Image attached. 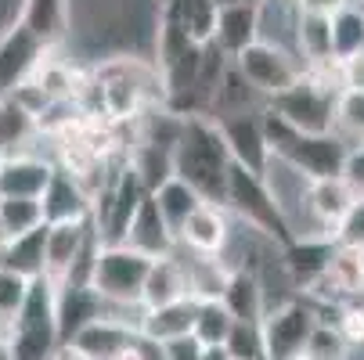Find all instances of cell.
<instances>
[{
  "mask_svg": "<svg viewBox=\"0 0 364 360\" xmlns=\"http://www.w3.org/2000/svg\"><path fill=\"white\" fill-rule=\"evenodd\" d=\"M231 170V151L224 144V133L213 116H181V130L170 151V173L181 177L198 191L202 202L224 205Z\"/></svg>",
  "mask_w": 364,
  "mask_h": 360,
  "instance_id": "6da1fadb",
  "label": "cell"
},
{
  "mask_svg": "<svg viewBox=\"0 0 364 360\" xmlns=\"http://www.w3.org/2000/svg\"><path fill=\"white\" fill-rule=\"evenodd\" d=\"M87 90L97 97V116H105L109 123H137L151 105H163L159 69L134 58H112L97 65Z\"/></svg>",
  "mask_w": 364,
  "mask_h": 360,
  "instance_id": "7a4b0ae2",
  "label": "cell"
},
{
  "mask_svg": "<svg viewBox=\"0 0 364 360\" xmlns=\"http://www.w3.org/2000/svg\"><path fill=\"white\" fill-rule=\"evenodd\" d=\"M264 133L271 159L292 170L303 180H325V177H343L346 151L350 144L339 141L336 133H303L289 123H282L267 105H264Z\"/></svg>",
  "mask_w": 364,
  "mask_h": 360,
  "instance_id": "3957f363",
  "label": "cell"
},
{
  "mask_svg": "<svg viewBox=\"0 0 364 360\" xmlns=\"http://www.w3.org/2000/svg\"><path fill=\"white\" fill-rule=\"evenodd\" d=\"M224 209H231L249 231L264 234L274 249H285L296 238V227H292V220L285 213V205L278 202L271 180L259 177V173H249L238 163H231V170H228Z\"/></svg>",
  "mask_w": 364,
  "mask_h": 360,
  "instance_id": "277c9868",
  "label": "cell"
},
{
  "mask_svg": "<svg viewBox=\"0 0 364 360\" xmlns=\"http://www.w3.org/2000/svg\"><path fill=\"white\" fill-rule=\"evenodd\" d=\"M8 342L15 360H50L62 346L58 317H55V281L43 274L29 281V295L22 302L18 317L8 324Z\"/></svg>",
  "mask_w": 364,
  "mask_h": 360,
  "instance_id": "5b68a950",
  "label": "cell"
},
{
  "mask_svg": "<svg viewBox=\"0 0 364 360\" xmlns=\"http://www.w3.org/2000/svg\"><path fill=\"white\" fill-rule=\"evenodd\" d=\"M151 267V256L116 241V245H101L97 260H94V274L90 285L97 288L101 299H109L112 306H137L141 302V288Z\"/></svg>",
  "mask_w": 364,
  "mask_h": 360,
  "instance_id": "8992f818",
  "label": "cell"
},
{
  "mask_svg": "<svg viewBox=\"0 0 364 360\" xmlns=\"http://www.w3.org/2000/svg\"><path fill=\"white\" fill-rule=\"evenodd\" d=\"M318 321V306L306 299H289L274 310H264V317H259L264 360H303L306 339Z\"/></svg>",
  "mask_w": 364,
  "mask_h": 360,
  "instance_id": "52a82bcc",
  "label": "cell"
},
{
  "mask_svg": "<svg viewBox=\"0 0 364 360\" xmlns=\"http://www.w3.org/2000/svg\"><path fill=\"white\" fill-rule=\"evenodd\" d=\"M231 62L264 101H271L274 94H282L285 87H292L303 76V62L292 55V50H285L278 43H267V40L249 43Z\"/></svg>",
  "mask_w": 364,
  "mask_h": 360,
  "instance_id": "ba28073f",
  "label": "cell"
},
{
  "mask_svg": "<svg viewBox=\"0 0 364 360\" xmlns=\"http://www.w3.org/2000/svg\"><path fill=\"white\" fill-rule=\"evenodd\" d=\"M224 144L231 151V163L245 166L249 173L267 177L271 166V148H267V133H264V109L256 112H238V116H224L217 119Z\"/></svg>",
  "mask_w": 364,
  "mask_h": 360,
  "instance_id": "9c48e42d",
  "label": "cell"
},
{
  "mask_svg": "<svg viewBox=\"0 0 364 360\" xmlns=\"http://www.w3.org/2000/svg\"><path fill=\"white\" fill-rule=\"evenodd\" d=\"M40 209H43V224H76V220H90L94 209V191L69 170L55 166L43 195H40Z\"/></svg>",
  "mask_w": 364,
  "mask_h": 360,
  "instance_id": "30bf717a",
  "label": "cell"
},
{
  "mask_svg": "<svg viewBox=\"0 0 364 360\" xmlns=\"http://www.w3.org/2000/svg\"><path fill=\"white\" fill-rule=\"evenodd\" d=\"M336 249H339V241L332 234H296L285 249H278V256H282V263H285L292 285L310 292L325 278Z\"/></svg>",
  "mask_w": 364,
  "mask_h": 360,
  "instance_id": "8fae6325",
  "label": "cell"
},
{
  "mask_svg": "<svg viewBox=\"0 0 364 360\" xmlns=\"http://www.w3.org/2000/svg\"><path fill=\"white\" fill-rule=\"evenodd\" d=\"M109 314H112V302L101 299L94 285H55V317H58L62 342H73L80 328Z\"/></svg>",
  "mask_w": 364,
  "mask_h": 360,
  "instance_id": "7c38bea8",
  "label": "cell"
},
{
  "mask_svg": "<svg viewBox=\"0 0 364 360\" xmlns=\"http://www.w3.org/2000/svg\"><path fill=\"white\" fill-rule=\"evenodd\" d=\"M357 191L343 180V177H325V180H306L303 184V202H306V213L310 220L318 224V234H332L339 231L343 217L350 213Z\"/></svg>",
  "mask_w": 364,
  "mask_h": 360,
  "instance_id": "4fadbf2b",
  "label": "cell"
},
{
  "mask_svg": "<svg viewBox=\"0 0 364 360\" xmlns=\"http://www.w3.org/2000/svg\"><path fill=\"white\" fill-rule=\"evenodd\" d=\"M50 47H43L26 26H11L8 33H0V94H11L22 80H29V72L36 69V62L47 55Z\"/></svg>",
  "mask_w": 364,
  "mask_h": 360,
  "instance_id": "5bb4252c",
  "label": "cell"
},
{
  "mask_svg": "<svg viewBox=\"0 0 364 360\" xmlns=\"http://www.w3.org/2000/svg\"><path fill=\"white\" fill-rule=\"evenodd\" d=\"M228 238H231L228 209L213 202H202L177 231V245H188V252L198 256H220L228 249Z\"/></svg>",
  "mask_w": 364,
  "mask_h": 360,
  "instance_id": "9a60e30c",
  "label": "cell"
},
{
  "mask_svg": "<svg viewBox=\"0 0 364 360\" xmlns=\"http://www.w3.org/2000/svg\"><path fill=\"white\" fill-rule=\"evenodd\" d=\"M123 245L151 256V260H159V256H170L173 245H177V234L170 231V224L163 220L159 205H155L151 191L144 195V202L137 205V213L130 217L127 224V234H123Z\"/></svg>",
  "mask_w": 364,
  "mask_h": 360,
  "instance_id": "2e32d148",
  "label": "cell"
},
{
  "mask_svg": "<svg viewBox=\"0 0 364 360\" xmlns=\"http://www.w3.org/2000/svg\"><path fill=\"white\" fill-rule=\"evenodd\" d=\"M137 339V324L123 321V317H97L87 328H80L73 335V349H80L87 360H119V353Z\"/></svg>",
  "mask_w": 364,
  "mask_h": 360,
  "instance_id": "e0dca14e",
  "label": "cell"
},
{
  "mask_svg": "<svg viewBox=\"0 0 364 360\" xmlns=\"http://www.w3.org/2000/svg\"><path fill=\"white\" fill-rule=\"evenodd\" d=\"M90 234V220L76 224H47V249H43V278L62 285L69 267L76 263V256Z\"/></svg>",
  "mask_w": 364,
  "mask_h": 360,
  "instance_id": "ac0fdd59",
  "label": "cell"
},
{
  "mask_svg": "<svg viewBox=\"0 0 364 360\" xmlns=\"http://www.w3.org/2000/svg\"><path fill=\"white\" fill-rule=\"evenodd\" d=\"M195 310H198V299L184 295V299H173V302H163V306H144V314L137 321V332L151 342H170V339H181V335H191V324H195Z\"/></svg>",
  "mask_w": 364,
  "mask_h": 360,
  "instance_id": "d6986e66",
  "label": "cell"
},
{
  "mask_svg": "<svg viewBox=\"0 0 364 360\" xmlns=\"http://www.w3.org/2000/svg\"><path fill=\"white\" fill-rule=\"evenodd\" d=\"M259 40V4H220L217 8V29L213 47H220L228 58Z\"/></svg>",
  "mask_w": 364,
  "mask_h": 360,
  "instance_id": "ffe728a7",
  "label": "cell"
},
{
  "mask_svg": "<svg viewBox=\"0 0 364 360\" xmlns=\"http://www.w3.org/2000/svg\"><path fill=\"white\" fill-rule=\"evenodd\" d=\"M50 173H55V163L26 156V151H15L0 163V195H15V198H40Z\"/></svg>",
  "mask_w": 364,
  "mask_h": 360,
  "instance_id": "44dd1931",
  "label": "cell"
},
{
  "mask_svg": "<svg viewBox=\"0 0 364 360\" xmlns=\"http://www.w3.org/2000/svg\"><path fill=\"white\" fill-rule=\"evenodd\" d=\"M296 58L303 62V69H318V65L336 62L328 15H314V11L296 8Z\"/></svg>",
  "mask_w": 364,
  "mask_h": 360,
  "instance_id": "7402d4cb",
  "label": "cell"
},
{
  "mask_svg": "<svg viewBox=\"0 0 364 360\" xmlns=\"http://www.w3.org/2000/svg\"><path fill=\"white\" fill-rule=\"evenodd\" d=\"M18 26H26L43 47H55L69 33V0H22Z\"/></svg>",
  "mask_w": 364,
  "mask_h": 360,
  "instance_id": "603a6c76",
  "label": "cell"
},
{
  "mask_svg": "<svg viewBox=\"0 0 364 360\" xmlns=\"http://www.w3.org/2000/svg\"><path fill=\"white\" fill-rule=\"evenodd\" d=\"M220 302L228 306V314L235 321H249V324H259L264 317V285H259L256 271L249 267H235L231 278H228V288L220 292Z\"/></svg>",
  "mask_w": 364,
  "mask_h": 360,
  "instance_id": "cb8c5ba5",
  "label": "cell"
},
{
  "mask_svg": "<svg viewBox=\"0 0 364 360\" xmlns=\"http://www.w3.org/2000/svg\"><path fill=\"white\" fill-rule=\"evenodd\" d=\"M184 295H188L184 260H177L173 252L151 260L144 288H141V306H163V302H173V299H184Z\"/></svg>",
  "mask_w": 364,
  "mask_h": 360,
  "instance_id": "d4e9b609",
  "label": "cell"
},
{
  "mask_svg": "<svg viewBox=\"0 0 364 360\" xmlns=\"http://www.w3.org/2000/svg\"><path fill=\"white\" fill-rule=\"evenodd\" d=\"M217 0H163V15L177 22V29L205 47V43H213V29H217Z\"/></svg>",
  "mask_w": 364,
  "mask_h": 360,
  "instance_id": "484cf974",
  "label": "cell"
},
{
  "mask_svg": "<svg viewBox=\"0 0 364 360\" xmlns=\"http://www.w3.org/2000/svg\"><path fill=\"white\" fill-rule=\"evenodd\" d=\"M43 249H47V224L18 234V238H8L4 245V256H0V267H8L22 278H40L43 274Z\"/></svg>",
  "mask_w": 364,
  "mask_h": 360,
  "instance_id": "4316f807",
  "label": "cell"
},
{
  "mask_svg": "<svg viewBox=\"0 0 364 360\" xmlns=\"http://www.w3.org/2000/svg\"><path fill=\"white\" fill-rule=\"evenodd\" d=\"M151 198H155V205H159V213H163V220L170 224V231L177 234L181 231V224L198 209L202 205V198H198V191L191 187V184H184L181 177H163L159 184L151 187Z\"/></svg>",
  "mask_w": 364,
  "mask_h": 360,
  "instance_id": "83f0119b",
  "label": "cell"
},
{
  "mask_svg": "<svg viewBox=\"0 0 364 360\" xmlns=\"http://www.w3.org/2000/svg\"><path fill=\"white\" fill-rule=\"evenodd\" d=\"M235 267H228L220 256H198L191 252V260H184V274H188V295L191 299H220V292L228 288Z\"/></svg>",
  "mask_w": 364,
  "mask_h": 360,
  "instance_id": "f1b7e54d",
  "label": "cell"
},
{
  "mask_svg": "<svg viewBox=\"0 0 364 360\" xmlns=\"http://www.w3.org/2000/svg\"><path fill=\"white\" fill-rule=\"evenodd\" d=\"M40 133L36 116L29 109H22L11 94H0V148L15 156V151H26L29 141Z\"/></svg>",
  "mask_w": 364,
  "mask_h": 360,
  "instance_id": "f546056e",
  "label": "cell"
},
{
  "mask_svg": "<svg viewBox=\"0 0 364 360\" xmlns=\"http://www.w3.org/2000/svg\"><path fill=\"white\" fill-rule=\"evenodd\" d=\"M29 80L43 90L47 101H73V97L87 87V83L76 76L73 65H65V62H58V58H50V50L36 62V69L29 72Z\"/></svg>",
  "mask_w": 364,
  "mask_h": 360,
  "instance_id": "4dcf8cb0",
  "label": "cell"
},
{
  "mask_svg": "<svg viewBox=\"0 0 364 360\" xmlns=\"http://www.w3.org/2000/svg\"><path fill=\"white\" fill-rule=\"evenodd\" d=\"M328 22H332V55H336V62L364 50V11L353 4V0L346 8H339L336 15H328Z\"/></svg>",
  "mask_w": 364,
  "mask_h": 360,
  "instance_id": "1f68e13d",
  "label": "cell"
},
{
  "mask_svg": "<svg viewBox=\"0 0 364 360\" xmlns=\"http://www.w3.org/2000/svg\"><path fill=\"white\" fill-rule=\"evenodd\" d=\"M332 133L339 141H346L350 148L364 141V90H339L336 94Z\"/></svg>",
  "mask_w": 364,
  "mask_h": 360,
  "instance_id": "d6a6232c",
  "label": "cell"
},
{
  "mask_svg": "<svg viewBox=\"0 0 364 360\" xmlns=\"http://www.w3.org/2000/svg\"><path fill=\"white\" fill-rule=\"evenodd\" d=\"M231 324H235V317L228 314V306H224L220 299H202L198 310H195L191 335H195L202 346H224Z\"/></svg>",
  "mask_w": 364,
  "mask_h": 360,
  "instance_id": "836d02e7",
  "label": "cell"
},
{
  "mask_svg": "<svg viewBox=\"0 0 364 360\" xmlns=\"http://www.w3.org/2000/svg\"><path fill=\"white\" fill-rule=\"evenodd\" d=\"M43 224L40 198H15V195H0V231L4 238H18L33 227Z\"/></svg>",
  "mask_w": 364,
  "mask_h": 360,
  "instance_id": "e575fe53",
  "label": "cell"
},
{
  "mask_svg": "<svg viewBox=\"0 0 364 360\" xmlns=\"http://www.w3.org/2000/svg\"><path fill=\"white\" fill-rule=\"evenodd\" d=\"M350 339L339 324H328V321H318L314 332L306 339V349H303V360H346L350 353Z\"/></svg>",
  "mask_w": 364,
  "mask_h": 360,
  "instance_id": "d590c367",
  "label": "cell"
},
{
  "mask_svg": "<svg viewBox=\"0 0 364 360\" xmlns=\"http://www.w3.org/2000/svg\"><path fill=\"white\" fill-rule=\"evenodd\" d=\"M224 349H228L231 360H264V335H259V324L235 321L228 339H224Z\"/></svg>",
  "mask_w": 364,
  "mask_h": 360,
  "instance_id": "8d00e7d4",
  "label": "cell"
},
{
  "mask_svg": "<svg viewBox=\"0 0 364 360\" xmlns=\"http://www.w3.org/2000/svg\"><path fill=\"white\" fill-rule=\"evenodd\" d=\"M26 295H29V278L0 267V324H11L18 317Z\"/></svg>",
  "mask_w": 364,
  "mask_h": 360,
  "instance_id": "74e56055",
  "label": "cell"
},
{
  "mask_svg": "<svg viewBox=\"0 0 364 360\" xmlns=\"http://www.w3.org/2000/svg\"><path fill=\"white\" fill-rule=\"evenodd\" d=\"M336 241L339 245H350V249H364V195L353 198L350 213L343 217V224L336 231Z\"/></svg>",
  "mask_w": 364,
  "mask_h": 360,
  "instance_id": "f35d334b",
  "label": "cell"
},
{
  "mask_svg": "<svg viewBox=\"0 0 364 360\" xmlns=\"http://www.w3.org/2000/svg\"><path fill=\"white\" fill-rule=\"evenodd\" d=\"M339 87L343 90H364V50L350 58H339Z\"/></svg>",
  "mask_w": 364,
  "mask_h": 360,
  "instance_id": "ab89813d",
  "label": "cell"
},
{
  "mask_svg": "<svg viewBox=\"0 0 364 360\" xmlns=\"http://www.w3.org/2000/svg\"><path fill=\"white\" fill-rule=\"evenodd\" d=\"M202 342L195 335H181V339H170L163 342V360H202Z\"/></svg>",
  "mask_w": 364,
  "mask_h": 360,
  "instance_id": "60d3db41",
  "label": "cell"
},
{
  "mask_svg": "<svg viewBox=\"0 0 364 360\" xmlns=\"http://www.w3.org/2000/svg\"><path fill=\"white\" fill-rule=\"evenodd\" d=\"M343 180H346V184H350L357 195H364V141H360V144H353V148L346 151Z\"/></svg>",
  "mask_w": 364,
  "mask_h": 360,
  "instance_id": "b9f144b4",
  "label": "cell"
},
{
  "mask_svg": "<svg viewBox=\"0 0 364 360\" xmlns=\"http://www.w3.org/2000/svg\"><path fill=\"white\" fill-rule=\"evenodd\" d=\"M299 11H314V15H336L339 8H346L350 0H292Z\"/></svg>",
  "mask_w": 364,
  "mask_h": 360,
  "instance_id": "7bdbcfd3",
  "label": "cell"
},
{
  "mask_svg": "<svg viewBox=\"0 0 364 360\" xmlns=\"http://www.w3.org/2000/svg\"><path fill=\"white\" fill-rule=\"evenodd\" d=\"M0 360H15V353H11V342H8V335H0Z\"/></svg>",
  "mask_w": 364,
  "mask_h": 360,
  "instance_id": "ee69618b",
  "label": "cell"
},
{
  "mask_svg": "<svg viewBox=\"0 0 364 360\" xmlns=\"http://www.w3.org/2000/svg\"><path fill=\"white\" fill-rule=\"evenodd\" d=\"M217 4H264V0H217Z\"/></svg>",
  "mask_w": 364,
  "mask_h": 360,
  "instance_id": "f6af8a7d",
  "label": "cell"
},
{
  "mask_svg": "<svg viewBox=\"0 0 364 360\" xmlns=\"http://www.w3.org/2000/svg\"><path fill=\"white\" fill-rule=\"evenodd\" d=\"M4 245H8V238H4V231H0V256H4Z\"/></svg>",
  "mask_w": 364,
  "mask_h": 360,
  "instance_id": "bcb514c9",
  "label": "cell"
},
{
  "mask_svg": "<svg viewBox=\"0 0 364 360\" xmlns=\"http://www.w3.org/2000/svg\"><path fill=\"white\" fill-rule=\"evenodd\" d=\"M4 159H8V151H4V148H0V163H4Z\"/></svg>",
  "mask_w": 364,
  "mask_h": 360,
  "instance_id": "7dc6e473",
  "label": "cell"
},
{
  "mask_svg": "<svg viewBox=\"0 0 364 360\" xmlns=\"http://www.w3.org/2000/svg\"><path fill=\"white\" fill-rule=\"evenodd\" d=\"M353 4H357V8H360V11H364V0H353Z\"/></svg>",
  "mask_w": 364,
  "mask_h": 360,
  "instance_id": "c3c4849f",
  "label": "cell"
}]
</instances>
